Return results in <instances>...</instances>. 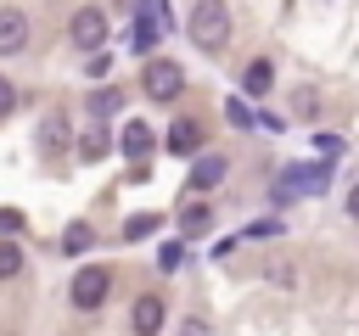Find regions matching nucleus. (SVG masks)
Returning a JSON list of instances; mask_svg holds the SVG:
<instances>
[{
    "instance_id": "f03ea898",
    "label": "nucleus",
    "mask_w": 359,
    "mask_h": 336,
    "mask_svg": "<svg viewBox=\"0 0 359 336\" xmlns=\"http://www.w3.org/2000/svg\"><path fill=\"white\" fill-rule=\"evenodd\" d=\"M67 39H73L79 50H101V45H107V11H101V6H79L73 22H67Z\"/></svg>"
},
{
    "instance_id": "6ab92c4d",
    "label": "nucleus",
    "mask_w": 359,
    "mask_h": 336,
    "mask_svg": "<svg viewBox=\"0 0 359 336\" xmlns=\"http://www.w3.org/2000/svg\"><path fill=\"white\" fill-rule=\"evenodd\" d=\"M314 151L331 162V157H342V140H337V134H320V140H314Z\"/></svg>"
},
{
    "instance_id": "ddd939ff",
    "label": "nucleus",
    "mask_w": 359,
    "mask_h": 336,
    "mask_svg": "<svg viewBox=\"0 0 359 336\" xmlns=\"http://www.w3.org/2000/svg\"><path fill=\"white\" fill-rule=\"evenodd\" d=\"M163 17H168L163 6H140V28H135V45H140V50H146V45L163 34Z\"/></svg>"
},
{
    "instance_id": "4468645a",
    "label": "nucleus",
    "mask_w": 359,
    "mask_h": 336,
    "mask_svg": "<svg viewBox=\"0 0 359 336\" xmlns=\"http://www.w3.org/2000/svg\"><path fill=\"white\" fill-rule=\"evenodd\" d=\"M107 146H112V134H107V129H101V123H95V129H84V134H79V157H84V162H95V157H107Z\"/></svg>"
},
{
    "instance_id": "39448f33",
    "label": "nucleus",
    "mask_w": 359,
    "mask_h": 336,
    "mask_svg": "<svg viewBox=\"0 0 359 336\" xmlns=\"http://www.w3.org/2000/svg\"><path fill=\"white\" fill-rule=\"evenodd\" d=\"M129 325H135V336H157V330H163V297H157V291L135 297V308H129Z\"/></svg>"
},
{
    "instance_id": "9b49d317",
    "label": "nucleus",
    "mask_w": 359,
    "mask_h": 336,
    "mask_svg": "<svg viewBox=\"0 0 359 336\" xmlns=\"http://www.w3.org/2000/svg\"><path fill=\"white\" fill-rule=\"evenodd\" d=\"M269 84H275V67L258 56V62H247V73H241V90L247 95H269Z\"/></svg>"
},
{
    "instance_id": "1a4fd4ad",
    "label": "nucleus",
    "mask_w": 359,
    "mask_h": 336,
    "mask_svg": "<svg viewBox=\"0 0 359 336\" xmlns=\"http://www.w3.org/2000/svg\"><path fill=\"white\" fill-rule=\"evenodd\" d=\"M151 140H157V134H151V123H140V118H135V123H123V134H118V146H123L129 157H146V151H151Z\"/></svg>"
},
{
    "instance_id": "f3484780",
    "label": "nucleus",
    "mask_w": 359,
    "mask_h": 336,
    "mask_svg": "<svg viewBox=\"0 0 359 336\" xmlns=\"http://www.w3.org/2000/svg\"><path fill=\"white\" fill-rule=\"evenodd\" d=\"M118 106H123V95H118V90H95V95H90V112H95V118H112Z\"/></svg>"
},
{
    "instance_id": "7ed1b4c3",
    "label": "nucleus",
    "mask_w": 359,
    "mask_h": 336,
    "mask_svg": "<svg viewBox=\"0 0 359 336\" xmlns=\"http://www.w3.org/2000/svg\"><path fill=\"white\" fill-rule=\"evenodd\" d=\"M180 90H185V73H180V62H168V56L146 62V95H151V101H174Z\"/></svg>"
},
{
    "instance_id": "0eeeda50",
    "label": "nucleus",
    "mask_w": 359,
    "mask_h": 336,
    "mask_svg": "<svg viewBox=\"0 0 359 336\" xmlns=\"http://www.w3.org/2000/svg\"><path fill=\"white\" fill-rule=\"evenodd\" d=\"M67 134H73V129H67V112H45V118H39V151H45V157L67 151Z\"/></svg>"
},
{
    "instance_id": "393cba45",
    "label": "nucleus",
    "mask_w": 359,
    "mask_h": 336,
    "mask_svg": "<svg viewBox=\"0 0 359 336\" xmlns=\"http://www.w3.org/2000/svg\"><path fill=\"white\" fill-rule=\"evenodd\" d=\"M348 213H353V218H359V185H353V190H348Z\"/></svg>"
},
{
    "instance_id": "dca6fc26",
    "label": "nucleus",
    "mask_w": 359,
    "mask_h": 336,
    "mask_svg": "<svg viewBox=\"0 0 359 336\" xmlns=\"http://www.w3.org/2000/svg\"><path fill=\"white\" fill-rule=\"evenodd\" d=\"M11 274H22V246L0 241V280H11Z\"/></svg>"
},
{
    "instance_id": "a211bd4d",
    "label": "nucleus",
    "mask_w": 359,
    "mask_h": 336,
    "mask_svg": "<svg viewBox=\"0 0 359 336\" xmlns=\"http://www.w3.org/2000/svg\"><path fill=\"white\" fill-rule=\"evenodd\" d=\"M151 230H157V213H135V218L123 224V235H129V241H140V235H151Z\"/></svg>"
},
{
    "instance_id": "2eb2a0df",
    "label": "nucleus",
    "mask_w": 359,
    "mask_h": 336,
    "mask_svg": "<svg viewBox=\"0 0 359 336\" xmlns=\"http://www.w3.org/2000/svg\"><path fill=\"white\" fill-rule=\"evenodd\" d=\"M90 241H95L90 224H67V230H62V252H90Z\"/></svg>"
},
{
    "instance_id": "f8f14e48",
    "label": "nucleus",
    "mask_w": 359,
    "mask_h": 336,
    "mask_svg": "<svg viewBox=\"0 0 359 336\" xmlns=\"http://www.w3.org/2000/svg\"><path fill=\"white\" fill-rule=\"evenodd\" d=\"M208 224H213V207L208 202H185L180 207V235H202Z\"/></svg>"
},
{
    "instance_id": "20e7f679",
    "label": "nucleus",
    "mask_w": 359,
    "mask_h": 336,
    "mask_svg": "<svg viewBox=\"0 0 359 336\" xmlns=\"http://www.w3.org/2000/svg\"><path fill=\"white\" fill-rule=\"evenodd\" d=\"M107 291H112V274H107L101 263H90V269L73 274V308H101Z\"/></svg>"
},
{
    "instance_id": "423d86ee",
    "label": "nucleus",
    "mask_w": 359,
    "mask_h": 336,
    "mask_svg": "<svg viewBox=\"0 0 359 336\" xmlns=\"http://www.w3.org/2000/svg\"><path fill=\"white\" fill-rule=\"evenodd\" d=\"M28 45V17L17 6H0V56H17Z\"/></svg>"
},
{
    "instance_id": "412c9836",
    "label": "nucleus",
    "mask_w": 359,
    "mask_h": 336,
    "mask_svg": "<svg viewBox=\"0 0 359 336\" xmlns=\"http://www.w3.org/2000/svg\"><path fill=\"white\" fill-rule=\"evenodd\" d=\"M84 67H90V73H95V78H101V73H107V67H112V56H107V50H90V62H84Z\"/></svg>"
},
{
    "instance_id": "f257e3e1",
    "label": "nucleus",
    "mask_w": 359,
    "mask_h": 336,
    "mask_svg": "<svg viewBox=\"0 0 359 336\" xmlns=\"http://www.w3.org/2000/svg\"><path fill=\"white\" fill-rule=\"evenodd\" d=\"M185 34H191L196 50H224V39H230V11H224V0H196L191 17H185Z\"/></svg>"
},
{
    "instance_id": "b1692460",
    "label": "nucleus",
    "mask_w": 359,
    "mask_h": 336,
    "mask_svg": "<svg viewBox=\"0 0 359 336\" xmlns=\"http://www.w3.org/2000/svg\"><path fill=\"white\" fill-rule=\"evenodd\" d=\"M180 336H208V325H202V319H185V325H180Z\"/></svg>"
},
{
    "instance_id": "aec40b11",
    "label": "nucleus",
    "mask_w": 359,
    "mask_h": 336,
    "mask_svg": "<svg viewBox=\"0 0 359 336\" xmlns=\"http://www.w3.org/2000/svg\"><path fill=\"white\" fill-rule=\"evenodd\" d=\"M11 106H17V84H11V78H0V118H6Z\"/></svg>"
},
{
    "instance_id": "4be33fe9",
    "label": "nucleus",
    "mask_w": 359,
    "mask_h": 336,
    "mask_svg": "<svg viewBox=\"0 0 359 336\" xmlns=\"http://www.w3.org/2000/svg\"><path fill=\"white\" fill-rule=\"evenodd\" d=\"M292 106H297V118H314V95H309V90H297V95H292Z\"/></svg>"
},
{
    "instance_id": "5701e85b",
    "label": "nucleus",
    "mask_w": 359,
    "mask_h": 336,
    "mask_svg": "<svg viewBox=\"0 0 359 336\" xmlns=\"http://www.w3.org/2000/svg\"><path fill=\"white\" fill-rule=\"evenodd\" d=\"M11 230H22V213H11V207H0V235H11Z\"/></svg>"
},
{
    "instance_id": "9d476101",
    "label": "nucleus",
    "mask_w": 359,
    "mask_h": 336,
    "mask_svg": "<svg viewBox=\"0 0 359 336\" xmlns=\"http://www.w3.org/2000/svg\"><path fill=\"white\" fill-rule=\"evenodd\" d=\"M224 179V157H196L191 162V190H213Z\"/></svg>"
},
{
    "instance_id": "6e6552de",
    "label": "nucleus",
    "mask_w": 359,
    "mask_h": 336,
    "mask_svg": "<svg viewBox=\"0 0 359 336\" xmlns=\"http://www.w3.org/2000/svg\"><path fill=\"white\" fill-rule=\"evenodd\" d=\"M168 151L196 157V151H202V123H196V118H180V123L168 129Z\"/></svg>"
}]
</instances>
